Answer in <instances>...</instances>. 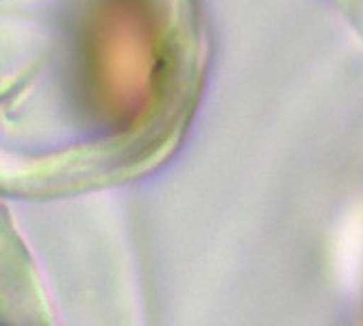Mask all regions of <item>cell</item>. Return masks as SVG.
Segmentation results:
<instances>
[{
	"mask_svg": "<svg viewBox=\"0 0 363 326\" xmlns=\"http://www.w3.org/2000/svg\"><path fill=\"white\" fill-rule=\"evenodd\" d=\"M91 91L101 111L135 128L152 111L168 68L161 20L146 0H105L87 35Z\"/></svg>",
	"mask_w": 363,
	"mask_h": 326,
	"instance_id": "obj_1",
	"label": "cell"
}]
</instances>
